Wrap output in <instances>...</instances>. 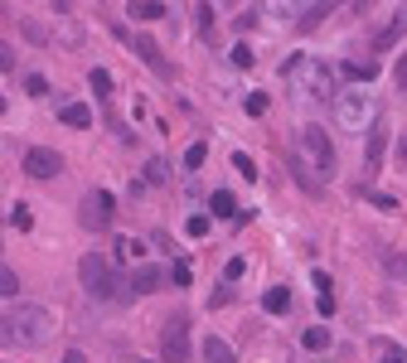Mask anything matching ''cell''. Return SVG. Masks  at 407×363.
Segmentation results:
<instances>
[{
	"label": "cell",
	"mask_w": 407,
	"mask_h": 363,
	"mask_svg": "<svg viewBox=\"0 0 407 363\" xmlns=\"http://www.w3.org/2000/svg\"><path fill=\"white\" fill-rule=\"evenodd\" d=\"M0 325H5V330H0V335H5V344H20V349H44V344L54 339V330H58L54 310H44V306H29V301H20V306H10Z\"/></svg>",
	"instance_id": "1"
},
{
	"label": "cell",
	"mask_w": 407,
	"mask_h": 363,
	"mask_svg": "<svg viewBox=\"0 0 407 363\" xmlns=\"http://www.w3.org/2000/svg\"><path fill=\"white\" fill-rule=\"evenodd\" d=\"M281 78H286L291 92H300V97H320V102H330V97L340 92V78H344V73H330L320 58L291 54L286 63H281Z\"/></svg>",
	"instance_id": "2"
},
{
	"label": "cell",
	"mask_w": 407,
	"mask_h": 363,
	"mask_svg": "<svg viewBox=\"0 0 407 363\" xmlns=\"http://www.w3.org/2000/svg\"><path fill=\"white\" fill-rule=\"evenodd\" d=\"M78 281H82V291H87L92 301H121V296H126L121 286H131V281L116 277L112 262L107 257H97V252H87V257L78 262Z\"/></svg>",
	"instance_id": "3"
},
{
	"label": "cell",
	"mask_w": 407,
	"mask_h": 363,
	"mask_svg": "<svg viewBox=\"0 0 407 363\" xmlns=\"http://www.w3.org/2000/svg\"><path fill=\"white\" fill-rule=\"evenodd\" d=\"M296 160L300 165H310L320 179L335 174V145H330V136L320 131V126H305V131L296 136Z\"/></svg>",
	"instance_id": "4"
},
{
	"label": "cell",
	"mask_w": 407,
	"mask_h": 363,
	"mask_svg": "<svg viewBox=\"0 0 407 363\" xmlns=\"http://www.w3.org/2000/svg\"><path fill=\"white\" fill-rule=\"evenodd\" d=\"M330 112H335V121H340V131H369V126L379 121L374 97H369V92H340Z\"/></svg>",
	"instance_id": "5"
},
{
	"label": "cell",
	"mask_w": 407,
	"mask_h": 363,
	"mask_svg": "<svg viewBox=\"0 0 407 363\" xmlns=\"http://www.w3.org/2000/svg\"><path fill=\"white\" fill-rule=\"evenodd\" d=\"M161 354H165V363H190V320H185V315L165 320Z\"/></svg>",
	"instance_id": "6"
},
{
	"label": "cell",
	"mask_w": 407,
	"mask_h": 363,
	"mask_svg": "<svg viewBox=\"0 0 407 363\" xmlns=\"http://www.w3.org/2000/svg\"><path fill=\"white\" fill-rule=\"evenodd\" d=\"M78 223L82 228H92V233H102V228L112 223V194L107 189H87L78 203Z\"/></svg>",
	"instance_id": "7"
},
{
	"label": "cell",
	"mask_w": 407,
	"mask_h": 363,
	"mask_svg": "<svg viewBox=\"0 0 407 363\" xmlns=\"http://www.w3.org/2000/svg\"><path fill=\"white\" fill-rule=\"evenodd\" d=\"M112 34H116V39H126V44H131V54L141 58V63H146V68H156V73H161V78H170V68H165L161 49H156V44H151V39H146V34H131V29H121V25H112Z\"/></svg>",
	"instance_id": "8"
},
{
	"label": "cell",
	"mask_w": 407,
	"mask_h": 363,
	"mask_svg": "<svg viewBox=\"0 0 407 363\" xmlns=\"http://www.w3.org/2000/svg\"><path fill=\"white\" fill-rule=\"evenodd\" d=\"M58 169H63L58 150H49V145H34V150H25V174H29V179H54Z\"/></svg>",
	"instance_id": "9"
},
{
	"label": "cell",
	"mask_w": 407,
	"mask_h": 363,
	"mask_svg": "<svg viewBox=\"0 0 407 363\" xmlns=\"http://www.w3.org/2000/svg\"><path fill=\"white\" fill-rule=\"evenodd\" d=\"M165 281H170V272H161V267H146V262L131 267V291L136 296H156V291H165Z\"/></svg>",
	"instance_id": "10"
},
{
	"label": "cell",
	"mask_w": 407,
	"mask_h": 363,
	"mask_svg": "<svg viewBox=\"0 0 407 363\" xmlns=\"http://www.w3.org/2000/svg\"><path fill=\"white\" fill-rule=\"evenodd\" d=\"M383 145H388V121H374V126H369V145H364V169H369V174L383 169Z\"/></svg>",
	"instance_id": "11"
},
{
	"label": "cell",
	"mask_w": 407,
	"mask_h": 363,
	"mask_svg": "<svg viewBox=\"0 0 407 363\" xmlns=\"http://www.w3.org/2000/svg\"><path fill=\"white\" fill-rule=\"evenodd\" d=\"M403 34H407V10H398V15H393V20H388V25L379 29V39H374V49H379V54H388V49H393V44H398Z\"/></svg>",
	"instance_id": "12"
},
{
	"label": "cell",
	"mask_w": 407,
	"mask_h": 363,
	"mask_svg": "<svg viewBox=\"0 0 407 363\" xmlns=\"http://www.w3.org/2000/svg\"><path fill=\"white\" fill-rule=\"evenodd\" d=\"M126 15H131L136 25H156V20L170 15V10H165L161 0H131V5H126Z\"/></svg>",
	"instance_id": "13"
},
{
	"label": "cell",
	"mask_w": 407,
	"mask_h": 363,
	"mask_svg": "<svg viewBox=\"0 0 407 363\" xmlns=\"http://www.w3.org/2000/svg\"><path fill=\"white\" fill-rule=\"evenodd\" d=\"M340 73H344L349 83H374V78H379V58H349Z\"/></svg>",
	"instance_id": "14"
},
{
	"label": "cell",
	"mask_w": 407,
	"mask_h": 363,
	"mask_svg": "<svg viewBox=\"0 0 407 363\" xmlns=\"http://www.w3.org/2000/svg\"><path fill=\"white\" fill-rule=\"evenodd\" d=\"M340 5H354V0H315V5H310V10L300 15V29H315L320 20H325V15H335Z\"/></svg>",
	"instance_id": "15"
},
{
	"label": "cell",
	"mask_w": 407,
	"mask_h": 363,
	"mask_svg": "<svg viewBox=\"0 0 407 363\" xmlns=\"http://www.w3.org/2000/svg\"><path fill=\"white\" fill-rule=\"evenodd\" d=\"M199 359H204V363H238V359H233V349H228V339H218V335H209V339H204Z\"/></svg>",
	"instance_id": "16"
},
{
	"label": "cell",
	"mask_w": 407,
	"mask_h": 363,
	"mask_svg": "<svg viewBox=\"0 0 407 363\" xmlns=\"http://www.w3.org/2000/svg\"><path fill=\"white\" fill-rule=\"evenodd\" d=\"M369 349L379 354V363H407V349L403 344H393V339H383V335L369 339Z\"/></svg>",
	"instance_id": "17"
},
{
	"label": "cell",
	"mask_w": 407,
	"mask_h": 363,
	"mask_svg": "<svg viewBox=\"0 0 407 363\" xmlns=\"http://www.w3.org/2000/svg\"><path fill=\"white\" fill-rule=\"evenodd\" d=\"M58 121H63V126H92V112H87V107H82V102H63V107H58Z\"/></svg>",
	"instance_id": "18"
},
{
	"label": "cell",
	"mask_w": 407,
	"mask_h": 363,
	"mask_svg": "<svg viewBox=\"0 0 407 363\" xmlns=\"http://www.w3.org/2000/svg\"><path fill=\"white\" fill-rule=\"evenodd\" d=\"M315 0H267V15H276V20H291V15H305Z\"/></svg>",
	"instance_id": "19"
},
{
	"label": "cell",
	"mask_w": 407,
	"mask_h": 363,
	"mask_svg": "<svg viewBox=\"0 0 407 363\" xmlns=\"http://www.w3.org/2000/svg\"><path fill=\"white\" fill-rule=\"evenodd\" d=\"M209 208H214V218H238V199L228 194V189H214Z\"/></svg>",
	"instance_id": "20"
},
{
	"label": "cell",
	"mask_w": 407,
	"mask_h": 363,
	"mask_svg": "<svg viewBox=\"0 0 407 363\" xmlns=\"http://www.w3.org/2000/svg\"><path fill=\"white\" fill-rule=\"evenodd\" d=\"M262 310H271V315H286V310H291V291H286V286H271L267 296H262Z\"/></svg>",
	"instance_id": "21"
},
{
	"label": "cell",
	"mask_w": 407,
	"mask_h": 363,
	"mask_svg": "<svg viewBox=\"0 0 407 363\" xmlns=\"http://www.w3.org/2000/svg\"><path fill=\"white\" fill-rule=\"evenodd\" d=\"M300 344H305L310 354H320V349H325V344H330V330H325V325H310V330L300 335Z\"/></svg>",
	"instance_id": "22"
},
{
	"label": "cell",
	"mask_w": 407,
	"mask_h": 363,
	"mask_svg": "<svg viewBox=\"0 0 407 363\" xmlns=\"http://www.w3.org/2000/svg\"><path fill=\"white\" fill-rule=\"evenodd\" d=\"M10 228H15V233H29V228H34V213H29V203H15V208H10Z\"/></svg>",
	"instance_id": "23"
},
{
	"label": "cell",
	"mask_w": 407,
	"mask_h": 363,
	"mask_svg": "<svg viewBox=\"0 0 407 363\" xmlns=\"http://www.w3.org/2000/svg\"><path fill=\"white\" fill-rule=\"evenodd\" d=\"M141 242H136V238H121V242H116V262H141Z\"/></svg>",
	"instance_id": "24"
},
{
	"label": "cell",
	"mask_w": 407,
	"mask_h": 363,
	"mask_svg": "<svg viewBox=\"0 0 407 363\" xmlns=\"http://www.w3.org/2000/svg\"><path fill=\"white\" fill-rule=\"evenodd\" d=\"M0 296H5V301H15V296H20V277H15V267H5V272H0Z\"/></svg>",
	"instance_id": "25"
},
{
	"label": "cell",
	"mask_w": 407,
	"mask_h": 363,
	"mask_svg": "<svg viewBox=\"0 0 407 363\" xmlns=\"http://www.w3.org/2000/svg\"><path fill=\"white\" fill-rule=\"evenodd\" d=\"M87 83H92L97 97H107V92H112V73H107V68H92V73H87Z\"/></svg>",
	"instance_id": "26"
},
{
	"label": "cell",
	"mask_w": 407,
	"mask_h": 363,
	"mask_svg": "<svg viewBox=\"0 0 407 363\" xmlns=\"http://www.w3.org/2000/svg\"><path fill=\"white\" fill-rule=\"evenodd\" d=\"M204 160H209V145H204V140H194L190 150H185V169H199Z\"/></svg>",
	"instance_id": "27"
},
{
	"label": "cell",
	"mask_w": 407,
	"mask_h": 363,
	"mask_svg": "<svg viewBox=\"0 0 407 363\" xmlns=\"http://www.w3.org/2000/svg\"><path fill=\"white\" fill-rule=\"evenodd\" d=\"M25 92H29V97H49V78H44V73H29Z\"/></svg>",
	"instance_id": "28"
},
{
	"label": "cell",
	"mask_w": 407,
	"mask_h": 363,
	"mask_svg": "<svg viewBox=\"0 0 407 363\" xmlns=\"http://www.w3.org/2000/svg\"><path fill=\"white\" fill-rule=\"evenodd\" d=\"M146 179H151V184H165V179H170V165H165V160H146Z\"/></svg>",
	"instance_id": "29"
},
{
	"label": "cell",
	"mask_w": 407,
	"mask_h": 363,
	"mask_svg": "<svg viewBox=\"0 0 407 363\" xmlns=\"http://www.w3.org/2000/svg\"><path fill=\"white\" fill-rule=\"evenodd\" d=\"M194 15H199V34H204V39H214V5H199Z\"/></svg>",
	"instance_id": "30"
},
{
	"label": "cell",
	"mask_w": 407,
	"mask_h": 363,
	"mask_svg": "<svg viewBox=\"0 0 407 363\" xmlns=\"http://www.w3.org/2000/svg\"><path fill=\"white\" fill-rule=\"evenodd\" d=\"M233 169H238L243 179H257V165H252V155H243V150L233 155Z\"/></svg>",
	"instance_id": "31"
},
{
	"label": "cell",
	"mask_w": 407,
	"mask_h": 363,
	"mask_svg": "<svg viewBox=\"0 0 407 363\" xmlns=\"http://www.w3.org/2000/svg\"><path fill=\"white\" fill-rule=\"evenodd\" d=\"M190 262H175V267H170V286H190Z\"/></svg>",
	"instance_id": "32"
},
{
	"label": "cell",
	"mask_w": 407,
	"mask_h": 363,
	"mask_svg": "<svg viewBox=\"0 0 407 363\" xmlns=\"http://www.w3.org/2000/svg\"><path fill=\"white\" fill-rule=\"evenodd\" d=\"M185 233H190V238H204V233H209V213H194L190 223H185Z\"/></svg>",
	"instance_id": "33"
},
{
	"label": "cell",
	"mask_w": 407,
	"mask_h": 363,
	"mask_svg": "<svg viewBox=\"0 0 407 363\" xmlns=\"http://www.w3.org/2000/svg\"><path fill=\"white\" fill-rule=\"evenodd\" d=\"M252 44H233V63H238V68H252Z\"/></svg>",
	"instance_id": "34"
},
{
	"label": "cell",
	"mask_w": 407,
	"mask_h": 363,
	"mask_svg": "<svg viewBox=\"0 0 407 363\" xmlns=\"http://www.w3.org/2000/svg\"><path fill=\"white\" fill-rule=\"evenodd\" d=\"M243 107H247V116H262V112H267V97H262V92H252Z\"/></svg>",
	"instance_id": "35"
},
{
	"label": "cell",
	"mask_w": 407,
	"mask_h": 363,
	"mask_svg": "<svg viewBox=\"0 0 407 363\" xmlns=\"http://www.w3.org/2000/svg\"><path fill=\"white\" fill-rule=\"evenodd\" d=\"M243 272H247V262H243V257H233V262L223 267V277H228V281H238V277H243Z\"/></svg>",
	"instance_id": "36"
},
{
	"label": "cell",
	"mask_w": 407,
	"mask_h": 363,
	"mask_svg": "<svg viewBox=\"0 0 407 363\" xmlns=\"http://www.w3.org/2000/svg\"><path fill=\"white\" fill-rule=\"evenodd\" d=\"M374 208H383V213H398V199H393V194H374Z\"/></svg>",
	"instance_id": "37"
},
{
	"label": "cell",
	"mask_w": 407,
	"mask_h": 363,
	"mask_svg": "<svg viewBox=\"0 0 407 363\" xmlns=\"http://www.w3.org/2000/svg\"><path fill=\"white\" fill-rule=\"evenodd\" d=\"M315 310H320V315H335V296H330V291H320V301H315Z\"/></svg>",
	"instance_id": "38"
},
{
	"label": "cell",
	"mask_w": 407,
	"mask_h": 363,
	"mask_svg": "<svg viewBox=\"0 0 407 363\" xmlns=\"http://www.w3.org/2000/svg\"><path fill=\"white\" fill-rule=\"evenodd\" d=\"M0 68H5V73H15V49H10V44L0 49Z\"/></svg>",
	"instance_id": "39"
},
{
	"label": "cell",
	"mask_w": 407,
	"mask_h": 363,
	"mask_svg": "<svg viewBox=\"0 0 407 363\" xmlns=\"http://www.w3.org/2000/svg\"><path fill=\"white\" fill-rule=\"evenodd\" d=\"M393 277L407 281V252H403V257H393Z\"/></svg>",
	"instance_id": "40"
},
{
	"label": "cell",
	"mask_w": 407,
	"mask_h": 363,
	"mask_svg": "<svg viewBox=\"0 0 407 363\" xmlns=\"http://www.w3.org/2000/svg\"><path fill=\"white\" fill-rule=\"evenodd\" d=\"M58 363H87V354H82V349H68V354H63Z\"/></svg>",
	"instance_id": "41"
},
{
	"label": "cell",
	"mask_w": 407,
	"mask_h": 363,
	"mask_svg": "<svg viewBox=\"0 0 407 363\" xmlns=\"http://www.w3.org/2000/svg\"><path fill=\"white\" fill-rule=\"evenodd\" d=\"M393 78H398V87H407V54L398 58V73H393Z\"/></svg>",
	"instance_id": "42"
},
{
	"label": "cell",
	"mask_w": 407,
	"mask_h": 363,
	"mask_svg": "<svg viewBox=\"0 0 407 363\" xmlns=\"http://www.w3.org/2000/svg\"><path fill=\"white\" fill-rule=\"evenodd\" d=\"M54 5H58V15H68V0H54Z\"/></svg>",
	"instance_id": "43"
},
{
	"label": "cell",
	"mask_w": 407,
	"mask_h": 363,
	"mask_svg": "<svg viewBox=\"0 0 407 363\" xmlns=\"http://www.w3.org/2000/svg\"><path fill=\"white\" fill-rule=\"evenodd\" d=\"M403 160H407V140H403Z\"/></svg>",
	"instance_id": "44"
},
{
	"label": "cell",
	"mask_w": 407,
	"mask_h": 363,
	"mask_svg": "<svg viewBox=\"0 0 407 363\" xmlns=\"http://www.w3.org/2000/svg\"><path fill=\"white\" fill-rule=\"evenodd\" d=\"M223 5H233V0H223Z\"/></svg>",
	"instance_id": "45"
},
{
	"label": "cell",
	"mask_w": 407,
	"mask_h": 363,
	"mask_svg": "<svg viewBox=\"0 0 407 363\" xmlns=\"http://www.w3.org/2000/svg\"><path fill=\"white\" fill-rule=\"evenodd\" d=\"M161 363H165V359H161Z\"/></svg>",
	"instance_id": "46"
}]
</instances>
